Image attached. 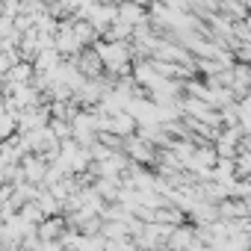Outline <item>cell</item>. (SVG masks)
I'll list each match as a JSON object with an SVG mask.
<instances>
[{"instance_id": "2", "label": "cell", "mask_w": 251, "mask_h": 251, "mask_svg": "<svg viewBox=\"0 0 251 251\" xmlns=\"http://www.w3.org/2000/svg\"><path fill=\"white\" fill-rule=\"evenodd\" d=\"M236 175L239 177H251V151L236 154Z\"/></svg>"}, {"instance_id": "1", "label": "cell", "mask_w": 251, "mask_h": 251, "mask_svg": "<svg viewBox=\"0 0 251 251\" xmlns=\"http://www.w3.org/2000/svg\"><path fill=\"white\" fill-rule=\"evenodd\" d=\"M62 59H65V56H62L56 48H45V50L33 59V65H36V71H39V74H53V71L62 65Z\"/></svg>"}, {"instance_id": "3", "label": "cell", "mask_w": 251, "mask_h": 251, "mask_svg": "<svg viewBox=\"0 0 251 251\" xmlns=\"http://www.w3.org/2000/svg\"><path fill=\"white\" fill-rule=\"evenodd\" d=\"M42 3H50V0H42Z\"/></svg>"}]
</instances>
